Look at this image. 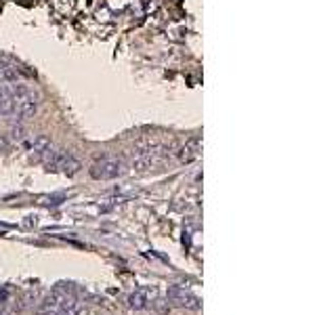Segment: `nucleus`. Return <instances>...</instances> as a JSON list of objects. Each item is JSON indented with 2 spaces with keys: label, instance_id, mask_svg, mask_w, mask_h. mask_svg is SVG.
Masks as SVG:
<instances>
[{
  "label": "nucleus",
  "instance_id": "0eeeda50",
  "mask_svg": "<svg viewBox=\"0 0 336 315\" xmlns=\"http://www.w3.org/2000/svg\"><path fill=\"white\" fill-rule=\"evenodd\" d=\"M193 158H198V141H189L185 147L179 151V160L181 162H191Z\"/></svg>",
  "mask_w": 336,
  "mask_h": 315
},
{
  "label": "nucleus",
  "instance_id": "f257e3e1",
  "mask_svg": "<svg viewBox=\"0 0 336 315\" xmlns=\"http://www.w3.org/2000/svg\"><path fill=\"white\" fill-rule=\"evenodd\" d=\"M13 95V110L11 114L17 116V118H30L36 114L38 110V97L34 95L28 86L19 84V86H15V89L11 91Z\"/></svg>",
  "mask_w": 336,
  "mask_h": 315
},
{
  "label": "nucleus",
  "instance_id": "20e7f679",
  "mask_svg": "<svg viewBox=\"0 0 336 315\" xmlns=\"http://www.w3.org/2000/svg\"><path fill=\"white\" fill-rule=\"evenodd\" d=\"M166 299H168L172 305H176V307L191 309V311H198V309L202 307V305H200V299H198L196 294H191V292H187V290H183V288H176V286L168 288Z\"/></svg>",
  "mask_w": 336,
  "mask_h": 315
},
{
  "label": "nucleus",
  "instance_id": "f03ea898",
  "mask_svg": "<svg viewBox=\"0 0 336 315\" xmlns=\"http://www.w3.org/2000/svg\"><path fill=\"white\" fill-rule=\"evenodd\" d=\"M46 166L53 168V170H61V172H67V174H76L80 170V162L72 153L67 151H53L46 155Z\"/></svg>",
  "mask_w": 336,
  "mask_h": 315
},
{
  "label": "nucleus",
  "instance_id": "9d476101",
  "mask_svg": "<svg viewBox=\"0 0 336 315\" xmlns=\"http://www.w3.org/2000/svg\"><path fill=\"white\" fill-rule=\"evenodd\" d=\"M74 315H88V311H86V309H82V307H80V309H78V311H76V313H74Z\"/></svg>",
  "mask_w": 336,
  "mask_h": 315
},
{
  "label": "nucleus",
  "instance_id": "39448f33",
  "mask_svg": "<svg viewBox=\"0 0 336 315\" xmlns=\"http://www.w3.org/2000/svg\"><path fill=\"white\" fill-rule=\"evenodd\" d=\"M153 299V290L151 288H137L131 296H128V307L133 311H143Z\"/></svg>",
  "mask_w": 336,
  "mask_h": 315
},
{
  "label": "nucleus",
  "instance_id": "7ed1b4c3",
  "mask_svg": "<svg viewBox=\"0 0 336 315\" xmlns=\"http://www.w3.org/2000/svg\"><path fill=\"white\" fill-rule=\"evenodd\" d=\"M122 174V162L112 160V158H103L91 166V177L97 181H110Z\"/></svg>",
  "mask_w": 336,
  "mask_h": 315
},
{
  "label": "nucleus",
  "instance_id": "1a4fd4ad",
  "mask_svg": "<svg viewBox=\"0 0 336 315\" xmlns=\"http://www.w3.org/2000/svg\"><path fill=\"white\" fill-rule=\"evenodd\" d=\"M7 301H9V292L5 286H0V305H5Z\"/></svg>",
  "mask_w": 336,
  "mask_h": 315
},
{
  "label": "nucleus",
  "instance_id": "423d86ee",
  "mask_svg": "<svg viewBox=\"0 0 336 315\" xmlns=\"http://www.w3.org/2000/svg\"><path fill=\"white\" fill-rule=\"evenodd\" d=\"M25 145H28L30 151H34L36 155H48L50 149H53V145H50V141H48V137H44V135H36L34 139H30Z\"/></svg>",
  "mask_w": 336,
  "mask_h": 315
},
{
  "label": "nucleus",
  "instance_id": "6e6552de",
  "mask_svg": "<svg viewBox=\"0 0 336 315\" xmlns=\"http://www.w3.org/2000/svg\"><path fill=\"white\" fill-rule=\"evenodd\" d=\"M19 78H21V72L17 67H13V65H0V80L11 82V80H19Z\"/></svg>",
  "mask_w": 336,
  "mask_h": 315
}]
</instances>
